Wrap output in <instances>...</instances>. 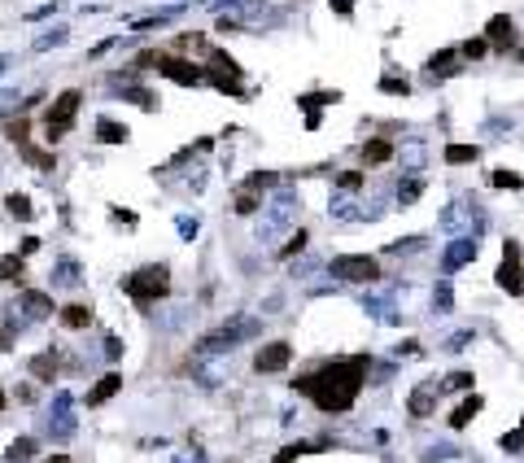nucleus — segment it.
<instances>
[{
    "label": "nucleus",
    "instance_id": "f257e3e1",
    "mask_svg": "<svg viewBox=\"0 0 524 463\" xmlns=\"http://www.w3.org/2000/svg\"><path fill=\"white\" fill-rule=\"evenodd\" d=\"M367 367H371L367 354L337 358V363H323V367L310 372V376H298V380H293V389L306 393V398H315L319 411H332V416H341V411L354 407L358 389H363V380H367Z\"/></svg>",
    "mask_w": 524,
    "mask_h": 463
},
{
    "label": "nucleus",
    "instance_id": "f03ea898",
    "mask_svg": "<svg viewBox=\"0 0 524 463\" xmlns=\"http://www.w3.org/2000/svg\"><path fill=\"white\" fill-rule=\"evenodd\" d=\"M171 293V271L167 267H140L136 275H127V297L131 302H157Z\"/></svg>",
    "mask_w": 524,
    "mask_h": 463
},
{
    "label": "nucleus",
    "instance_id": "7ed1b4c3",
    "mask_svg": "<svg viewBox=\"0 0 524 463\" xmlns=\"http://www.w3.org/2000/svg\"><path fill=\"white\" fill-rule=\"evenodd\" d=\"M79 101H84V96H79L75 88L70 92H61L53 105H48V114H44V131H48V140H61L66 131L75 127V114H79Z\"/></svg>",
    "mask_w": 524,
    "mask_h": 463
},
{
    "label": "nucleus",
    "instance_id": "20e7f679",
    "mask_svg": "<svg viewBox=\"0 0 524 463\" xmlns=\"http://www.w3.org/2000/svg\"><path fill=\"white\" fill-rule=\"evenodd\" d=\"M288 358H293V345H288V341H271V345H262V350H258L254 372H262V376L284 372V367H288Z\"/></svg>",
    "mask_w": 524,
    "mask_h": 463
},
{
    "label": "nucleus",
    "instance_id": "39448f33",
    "mask_svg": "<svg viewBox=\"0 0 524 463\" xmlns=\"http://www.w3.org/2000/svg\"><path fill=\"white\" fill-rule=\"evenodd\" d=\"M332 271L341 280H376L380 275V267H376V258H363V254H350V258H337Z\"/></svg>",
    "mask_w": 524,
    "mask_h": 463
},
{
    "label": "nucleus",
    "instance_id": "423d86ee",
    "mask_svg": "<svg viewBox=\"0 0 524 463\" xmlns=\"http://www.w3.org/2000/svg\"><path fill=\"white\" fill-rule=\"evenodd\" d=\"M498 284L507 293H524V271H520V245L516 241H507V262H502V271H498Z\"/></svg>",
    "mask_w": 524,
    "mask_h": 463
},
{
    "label": "nucleus",
    "instance_id": "0eeeda50",
    "mask_svg": "<svg viewBox=\"0 0 524 463\" xmlns=\"http://www.w3.org/2000/svg\"><path fill=\"white\" fill-rule=\"evenodd\" d=\"M157 70L162 75H167V79H175V84H184V88H196V84H201V66H192V61H179V57H162V66H157Z\"/></svg>",
    "mask_w": 524,
    "mask_h": 463
},
{
    "label": "nucleus",
    "instance_id": "6e6552de",
    "mask_svg": "<svg viewBox=\"0 0 524 463\" xmlns=\"http://www.w3.org/2000/svg\"><path fill=\"white\" fill-rule=\"evenodd\" d=\"M485 44H494L498 53H507V48H511V18H507V13H498V18H489Z\"/></svg>",
    "mask_w": 524,
    "mask_h": 463
},
{
    "label": "nucleus",
    "instance_id": "1a4fd4ad",
    "mask_svg": "<svg viewBox=\"0 0 524 463\" xmlns=\"http://www.w3.org/2000/svg\"><path fill=\"white\" fill-rule=\"evenodd\" d=\"M118 389H123V372H109V376H101V380H96V389L88 393V407H101V402H109Z\"/></svg>",
    "mask_w": 524,
    "mask_h": 463
},
{
    "label": "nucleus",
    "instance_id": "9d476101",
    "mask_svg": "<svg viewBox=\"0 0 524 463\" xmlns=\"http://www.w3.org/2000/svg\"><path fill=\"white\" fill-rule=\"evenodd\" d=\"M393 158V144L380 136V140H367L363 144V167H385V162Z\"/></svg>",
    "mask_w": 524,
    "mask_h": 463
},
{
    "label": "nucleus",
    "instance_id": "9b49d317",
    "mask_svg": "<svg viewBox=\"0 0 524 463\" xmlns=\"http://www.w3.org/2000/svg\"><path fill=\"white\" fill-rule=\"evenodd\" d=\"M481 407H485V402L477 398V393H472V398H463V402H458V407L450 411V428H463V424H468L472 416H477V411H481Z\"/></svg>",
    "mask_w": 524,
    "mask_h": 463
},
{
    "label": "nucleus",
    "instance_id": "f8f14e48",
    "mask_svg": "<svg viewBox=\"0 0 524 463\" xmlns=\"http://www.w3.org/2000/svg\"><path fill=\"white\" fill-rule=\"evenodd\" d=\"M61 324H66V328H88V324H92V306L70 302V306L61 310Z\"/></svg>",
    "mask_w": 524,
    "mask_h": 463
},
{
    "label": "nucleus",
    "instance_id": "ddd939ff",
    "mask_svg": "<svg viewBox=\"0 0 524 463\" xmlns=\"http://www.w3.org/2000/svg\"><path fill=\"white\" fill-rule=\"evenodd\" d=\"M481 149L477 144H446V162L450 167H468V162H477Z\"/></svg>",
    "mask_w": 524,
    "mask_h": 463
},
{
    "label": "nucleus",
    "instance_id": "4468645a",
    "mask_svg": "<svg viewBox=\"0 0 524 463\" xmlns=\"http://www.w3.org/2000/svg\"><path fill=\"white\" fill-rule=\"evenodd\" d=\"M22 310H26L31 319H44L48 310H53V302H48L44 293H26V297H22Z\"/></svg>",
    "mask_w": 524,
    "mask_h": 463
},
{
    "label": "nucleus",
    "instance_id": "2eb2a0df",
    "mask_svg": "<svg viewBox=\"0 0 524 463\" xmlns=\"http://www.w3.org/2000/svg\"><path fill=\"white\" fill-rule=\"evenodd\" d=\"M31 376L48 385V380L57 376V358H53V354H40V358H31Z\"/></svg>",
    "mask_w": 524,
    "mask_h": 463
},
{
    "label": "nucleus",
    "instance_id": "dca6fc26",
    "mask_svg": "<svg viewBox=\"0 0 524 463\" xmlns=\"http://www.w3.org/2000/svg\"><path fill=\"white\" fill-rule=\"evenodd\" d=\"M22 275H26L22 254H5V258H0V280H22Z\"/></svg>",
    "mask_w": 524,
    "mask_h": 463
},
{
    "label": "nucleus",
    "instance_id": "f3484780",
    "mask_svg": "<svg viewBox=\"0 0 524 463\" xmlns=\"http://www.w3.org/2000/svg\"><path fill=\"white\" fill-rule=\"evenodd\" d=\"M433 389H437V385H419V389L411 393V416H429V411H433V407H429V402H433Z\"/></svg>",
    "mask_w": 524,
    "mask_h": 463
},
{
    "label": "nucleus",
    "instance_id": "a211bd4d",
    "mask_svg": "<svg viewBox=\"0 0 524 463\" xmlns=\"http://www.w3.org/2000/svg\"><path fill=\"white\" fill-rule=\"evenodd\" d=\"M36 450H40V441H36V437H18V441L9 446V463H22V459H31Z\"/></svg>",
    "mask_w": 524,
    "mask_h": 463
},
{
    "label": "nucleus",
    "instance_id": "6ab92c4d",
    "mask_svg": "<svg viewBox=\"0 0 524 463\" xmlns=\"http://www.w3.org/2000/svg\"><path fill=\"white\" fill-rule=\"evenodd\" d=\"M328 441H298V446H284L280 455H275V463H293L298 455H306V450H323Z\"/></svg>",
    "mask_w": 524,
    "mask_h": 463
},
{
    "label": "nucleus",
    "instance_id": "aec40b11",
    "mask_svg": "<svg viewBox=\"0 0 524 463\" xmlns=\"http://www.w3.org/2000/svg\"><path fill=\"white\" fill-rule=\"evenodd\" d=\"M454 57H458L454 48H441V53L429 61V70H433V75H437V70H441V75H454V70H458V66H454Z\"/></svg>",
    "mask_w": 524,
    "mask_h": 463
},
{
    "label": "nucleus",
    "instance_id": "412c9836",
    "mask_svg": "<svg viewBox=\"0 0 524 463\" xmlns=\"http://www.w3.org/2000/svg\"><path fill=\"white\" fill-rule=\"evenodd\" d=\"M5 136H9V140H18V144H26L31 123H26V119H9V123H5Z\"/></svg>",
    "mask_w": 524,
    "mask_h": 463
},
{
    "label": "nucleus",
    "instance_id": "4be33fe9",
    "mask_svg": "<svg viewBox=\"0 0 524 463\" xmlns=\"http://www.w3.org/2000/svg\"><path fill=\"white\" fill-rule=\"evenodd\" d=\"M485 53H489V44H485V36H481V40H468L463 48H458V57H468V61H481Z\"/></svg>",
    "mask_w": 524,
    "mask_h": 463
},
{
    "label": "nucleus",
    "instance_id": "5701e85b",
    "mask_svg": "<svg viewBox=\"0 0 524 463\" xmlns=\"http://www.w3.org/2000/svg\"><path fill=\"white\" fill-rule=\"evenodd\" d=\"M5 210L13 214V219H31V202H26V197H22V192H13V197H9V202H5Z\"/></svg>",
    "mask_w": 524,
    "mask_h": 463
},
{
    "label": "nucleus",
    "instance_id": "b1692460",
    "mask_svg": "<svg viewBox=\"0 0 524 463\" xmlns=\"http://www.w3.org/2000/svg\"><path fill=\"white\" fill-rule=\"evenodd\" d=\"M105 144H123L127 140V127H118V123H101V131H96Z\"/></svg>",
    "mask_w": 524,
    "mask_h": 463
},
{
    "label": "nucleus",
    "instance_id": "393cba45",
    "mask_svg": "<svg viewBox=\"0 0 524 463\" xmlns=\"http://www.w3.org/2000/svg\"><path fill=\"white\" fill-rule=\"evenodd\" d=\"M380 92H389V96H406V92H411V84H406V79H380Z\"/></svg>",
    "mask_w": 524,
    "mask_h": 463
},
{
    "label": "nucleus",
    "instance_id": "a878e982",
    "mask_svg": "<svg viewBox=\"0 0 524 463\" xmlns=\"http://www.w3.org/2000/svg\"><path fill=\"white\" fill-rule=\"evenodd\" d=\"M524 179L520 175H511V171H494V188H520Z\"/></svg>",
    "mask_w": 524,
    "mask_h": 463
},
{
    "label": "nucleus",
    "instance_id": "bb28decb",
    "mask_svg": "<svg viewBox=\"0 0 524 463\" xmlns=\"http://www.w3.org/2000/svg\"><path fill=\"white\" fill-rule=\"evenodd\" d=\"M341 188H346V192H358V188H363V175H358V171H346V175H341Z\"/></svg>",
    "mask_w": 524,
    "mask_h": 463
},
{
    "label": "nucleus",
    "instance_id": "cd10ccee",
    "mask_svg": "<svg viewBox=\"0 0 524 463\" xmlns=\"http://www.w3.org/2000/svg\"><path fill=\"white\" fill-rule=\"evenodd\" d=\"M236 210H240V214H254V210H258V197H254V192H240Z\"/></svg>",
    "mask_w": 524,
    "mask_h": 463
},
{
    "label": "nucleus",
    "instance_id": "c85d7f7f",
    "mask_svg": "<svg viewBox=\"0 0 524 463\" xmlns=\"http://www.w3.org/2000/svg\"><path fill=\"white\" fill-rule=\"evenodd\" d=\"M520 446H524V433H507L502 437V450H520Z\"/></svg>",
    "mask_w": 524,
    "mask_h": 463
},
{
    "label": "nucleus",
    "instance_id": "c756f323",
    "mask_svg": "<svg viewBox=\"0 0 524 463\" xmlns=\"http://www.w3.org/2000/svg\"><path fill=\"white\" fill-rule=\"evenodd\" d=\"M298 250H306V232H298V236L284 245V254H298Z\"/></svg>",
    "mask_w": 524,
    "mask_h": 463
},
{
    "label": "nucleus",
    "instance_id": "7c9ffc66",
    "mask_svg": "<svg viewBox=\"0 0 524 463\" xmlns=\"http://www.w3.org/2000/svg\"><path fill=\"white\" fill-rule=\"evenodd\" d=\"M450 385H454V389H468V385H472V376H468V372H458V376H450Z\"/></svg>",
    "mask_w": 524,
    "mask_h": 463
},
{
    "label": "nucleus",
    "instance_id": "2f4dec72",
    "mask_svg": "<svg viewBox=\"0 0 524 463\" xmlns=\"http://www.w3.org/2000/svg\"><path fill=\"white\" fill-rule=\"evenodd\" d=\"M328 5H332L337 13H350V9H354V0H328Z\"/></svg>",
    "mask_w": 524,
    "mask_h": 463
},
{
    "label": "nucleus",
    "instance_id": "473e14b6",
    "mask_svg": "<svg viewBox=\"0 0 524 463\" xmlns=\"http://www.w3.org/2000/svg\"><path fill=\"white\" fill-rule=\"evenodd\" d=\"M0 350H9V333H5V328H0Z\"/></svg>",
    "mask_w": 524,
    "mask_h": 463
},
{
    "label": "nucleus",
    "instance_id": "72a5a7b5",
    "mask_svg": "<svg viewBox=\"0 0 524 463\" xmlns=\"http://www.w3.org/2000/svg\"><path fill=\"white\" fill-rule=\"evenodd\" d=\"M0 407H5V389H0Z\"/></svg>",
    "mask_w": 524,
    "mask_h": 463
},
{
    "label": "nucleus",
    "instance_id": "f704fd0d",
    "mask_svg": "<svg viewBox=\"0 0 524 463\" xmlns=\"http://www.w3.org/2000/svg\"><path fill=\"white\" fill-rule=\"evenodd\" d=\"M520 61H524V48H520Z\"/></svg>",
    "mask_w": 524,
    "mask_h": 463
},
{
    "label": "nucleus",
    "instance_id": "c9c22d12",
    "mask_svg": "<svg viewBox=\"0 0 524 463\" xmlns=\"http://www.w3.org/2000/svg\"><path fill=\"white\" fill-rule=\"evenodd\" d=\"M520 433H524V428H520Z\"/></svg>",
    "mask_w": 524,
    "mask_h": 463
}]
</instances>
